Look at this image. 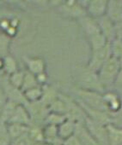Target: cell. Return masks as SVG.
Listing matches in <instances>:
<instances>
[{"label":"cell","mask_w":122,"mask_h":145,"mask_svg":"<svg viewBox=\"0 0 122 145\" xmlns=\"http://www.w3.org/2000/svg\"><path fill=\"white\" fill-rule=\"evenodd\" d=\"M26 108L31 122H36L41 120L46 117V109L47 107L43 104L40 101L34 103H26L24 104Z\"/></svg>","instance_id":"6da1fadb"},{"label":"cell","mask_w":122,"mask_h":145,"mask_svg":"<svg viewBox=\"0 0 122 145\" xmlns=\"http://www.w3.org/2000/svg\"><path fill=\"white\" fill-rule=\"evenodd\" d=\"M117 62L114 58L107 59L100 68L99 80L101 85H107L111 82L117 70Z\"/></svg>","instance_id":"7a4b0ae2"},{"label":"cell","mask_w":122,"mask_h":145,"mask_svg":"<svg viewBox=\"0 0 122 145\" xmlns=\"http://www.w3.org/2000/svg\"><path fill=\"white\" fill-rule=\"evenodd\" d=\"M0 86L4 89L8 100L15 102L17 104H22V105H24L27 103L24 97L23 92L20 89L16 88L13 86H11L8 81V78L3 81L2 85L0 84Z\"/></svg>","instance_id":"3957f363"},{"label":"cell","mask_w":122,"mask_h":145,"mask_svg":"<svg viewBox=\"0 0 122 145\" xmlns=\"http://www.w3.org/2000/svg\"><path fill=\"white\" fill-rule=\"evenodd\" d=\"M80 80L83 86L89 90H94V89L99 90L101 87V84L100 82L99 77L96 76L94 71L90 69L89 67L81 72Z\"/></svg>","instance_id":"277c9868"},{"label":"cell","mask_w":122,"mask_h":145,"mask_svg":"<svg viewBox=\"0 0 122 145\" xmlns=\"http://www.w3.org/2000/svg\"><path fill=\"white\" fill-rule=\"evenodd\" d=\"M108 56V48L104 45L103 47L93 50V55L89 64V68L95 71L100 70L101 66L107 61Z\"/></svg>","instance_id":"5b68a950"},{"label":"cell","mask_w":122,"mask_h":145,"mask_svg":"<svg viewBox=\"0 0 122 145\" xmlns=\"http://www.w3.org/2000/svg\"><path fill=\"white\" fill-rule=\"evenodd\" d=\"M24 63L27 67V71H29L31 74L37 75L40 72H45L46 63L44 59L36 56H23V57Z\"/></svg>","instance_id":"8992f818"},{"label":"cell","mask_w":122,"mask_h":145,"mask_svg":"<svg viewBox=\"0 0 122 145\" xmlns=\"http://www.w3.org/2000/svg\"><path fill=\"white\" fill-rule=\"evenodd\" d=\"M11 123L21 124V125H29L31 123L29 114L26 108L24 107V105L19 104L17 107L14 114H12L11 120H9V122L7 124H11Z\"/></svg>","instance_id":"52a82bcc"},{"label":"cell","mask_w":122,"mask_h":145,"mask_svg":"<svg viewBox=\"0 0 122 145\" xmlns=\"http://www.w3.org/2000/svg\"><path fill=\"white\" fill-rule=\"evenodd\" d=\"M79 96L83 98L84 102H86L87 104L90 105V107H93L96 109H101L104 105V101L102 100V98L97 96L93 91H79Z\"/></svg>","instance_id":"ba28073f"},{"label":"cell","mask_w":122,"mask_h":145,"mask_svg":"<svg viewBox=\"0 0 122 145\" xmlns=\"http://www.w3.org/2000/svg\"><path fill=\"white\" fill-rule=\"evenodd\" d=\"M18 105L19 104H17V103L8 100L1 112V114H0V123L6 125L9 122V120H11L12 114H14V112Z\"/></svg>","instance_id":"9c48e42d"},{"label":"cell","mask_w":122,"mask_h":145,"mask_svg":"<svg viewBox=\"0 0 122 145\" xmlns=\"http://www.w3.org/2000/svg\"><path fill=\"white\" fill-rule=\"evenodd\" d=\"M7 130L10 134L11 138L16 139L17 137L27 133L29 131V126L25 125H21V124H15V123H11L7 124Z\"/></svg>","instance_id":"30bf717a"},{"label":"cell","mask_w":122,"mask_h":145,"mask_svg":"<svg viewBox=\"0 0 122 145\" xmlns=\"http://www.w3.org/2000/svg\"><path fill=\"white\" fill-rule=\"evenodd\" d=\"M18 70L19 68L17 60L11 55H8L3 58V71L5 72V74L9 76Z\"/></svg>","instance_id":"8fae6325"},{"label":"cell","mask_w":122,"mask_h":145,"mask_svg":"<svg viewBox=\"0 0 122 145\" xmlns=\"http://www.w3.org/2000/svg\"><path fill=\"white\" fill-rule=\"evenodd\" d=\"M36 86H39L35 75L31 74V72H29V71L25 70L24 71L23 82V85L21 87V91L23 92H24V91H26L31 88L36 87Z\"/></svg>","instance_id":"7c38bea8"},{"label":"cell","mask_w":122,"mask_h":145,"mask_svg":"<svg viewBox=\"0 0 122 145\" xmlns=\"http://www.w3.org/2000/svg\"><path fill=\"white\" fill-rule=\"evenodd\" d=\"M27 103H34L40 101L42 97V86H36L23 92Z\"/></svg>","instance_id":"4fadbf2b"},{"label":"cell","mask_w":122,"mask_h":145,"mask_svg":"<svg viewBox=\"0 0 122 145\" xmlns=\"http://www.w3.org/2000/svg\"><path fill=\"white\" fill-rule=\"evenodd\" d=\"M11 39L4 33H0V58H4L10 55Z\"/></svg>","instance_id":"5bb4252c"},{"label":"cell","mask_w":122,"mask_h":145,"mask_svg":"<svg viewBox=\"0 0 122 145\" xmlns=\"http://www.w3.org/2000/svg\"><path fill=\"white\" fill-rule=\"evenodd\" d=\"M63 11L75 16H82L84 14V10L81 6H79L75 2H67L65 3L62 6Z\"/></svg>","instance_id":"9a60e30c"},{"label":"cell","mask_w":122,"mask_h":145,"mask_svg":"<svg viewBox=\"0 0 122 145\" xmlns=\"http://www.w3.org/2000/svg\"><path fill=\"white\" fill-rule=\"evenodd\" d=\"M87 9L91 15L101 16L106 10V3L103 1H93L89 4Z\"/></svg>","instance_id":"2e32d148"},{"label":"cell","mask_w":122,"mask_h":145,"mask_svg":"<svg viewBox=\"0 0 122 145\" xmlns=\"http://www.w3.org/2000/svg\"><path fill=\"white\" fill-rule=\"evenodd\" d=\"M7 78H8L9 83L11 86L21 90V87L23 82V78H24V71H22L19 69L18 71L15 72L14 74L9 75Z\"/></svg>","instance_id":"e0dca14e"},{"label":"cell","mask_w":122,"mask_h":145,"mask_svg":"<svg viewBox=\"0 0 122 145\" xmlns=\"http://www.w3.org/2000/svg\"><path fill=\"white\" fill-rule=\"evenodd\" d=\"M11 139L6 125L0 123V145H9Z\"/></svg>","instance_id":"ac0fdd59"},{"label":"cell","mask_w":122,"mask_h":145,"mask_svg":"<svg viewBox=\"0 0 122 145\" xmlns=\"http://www.w3.org/2000/svg\"><path fill=\"white\" fill-rule=\"evenodd\" d=\"M28 134L33 142H40L43 139V133L38 127H36V125L33 127H29Z\"/></svg>","instance_id":"d6986e66"},{"label":"cell","mask_w":122,"mask_h":145,"mask_svg":"<svg viewBox=\"0 0 122 145\" xmlns=\"http://www.w3.org/2000/svg\"><path fill=\"white\" fill-rule=\"evenodd\" d=\"M13 145H33V142L27 132L14 139Z\"/></svg>","instance_id":"ffe728a7"},{"label":"cell","mask_w":122,"mask_h":145,"mask_svg":"<svg viewBox=\"0 0 122 145\" xmlns=\"http://www.w3.org/2000/svg\"><path fill=\"white\" fill-rule=\"evenodd\" d=\"M8 101V98L6 97V94L4 91V89L2 88V86H0V114H1V112L5 107V105L6 104Z\"/></svg>","instance_id":"44dd1931"},{"label":"cell","mask_w":122,"mask_h":145,"mask_svg":"<svg viewBox=\"0 0 122 145\" xmlns=\"http://www.w3.org/2000/svg\"><path fill=\"white\" fill-rule=\"evenodd\" d=\"M36 77V80H37V82L39 84V86H42V85L46 81V72H40V74L35 75Z\"/></svg>","instance_id":"7402d4cb"}]
</instances>
